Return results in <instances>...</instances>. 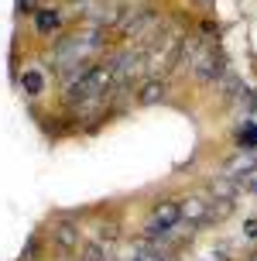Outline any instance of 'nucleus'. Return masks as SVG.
I'll list each match as a JSON object with an SVG mask.
<instances>
[{
  "mask_svg": "<svg viewBox=\"0 0 257 261\" xmlns=\"http://www.w3.org/2000/svg\"><path fill=\"white\" fill-rule=\"evenodd\" d=\"M100 48V35L96 31H86V35H72L65 38L59 48H55V65L59 69H72V65H82L86 59H93Z\"/></svg>",
  "mask_w": 257,
  "mask_h": 261,
  "instance_id": "obj_1",
  "label": "nucleus"
},
{
  "mask_svg": "<svg viewBox=\"0 0 257 261\" xmlns=\"http://www.w3.org/2000/svg\"><path fill=\"white\" fill-rule=\"evenodd\" d=\"M106 83H110V69H90L76 83H69V93L65 96H69V103H90V100L103 96Z\"/></svg>",
  "mask_w": 257,
  "mask_h": 261,
  "instance_id": "obj_2",
  "label": "nucleus"
},
{
  "mask_svg": "<svg viewBox=\"0 0 257 261\" xmlns=\"http://www.w3.org/2000/svg\"><path fill=\"white\" fill-rule=\"evenodd\" d=\"M182 220V206L179 203H161V206L154 210L151 223H148V234L158 237V234H168V230H175V223Z\"/></svg>",
  "mask_w": 257,
  "mask_h": 261,
  "instance_id": "obj_3",
  "label": "nucleus"
},
{
  "mask_svg": "<svg viewBox=\"0 0 257 261\" xmlns=\"http://www.w3.org/2000/svg\"><path fill=\"white\" fill-rule=\"evenodd\" d=\"M55 28H59V11L38 14V31H55Z\"/></svg>",
  "mask_w": 257,
  "mask_h": 261,
  "instance_id": "obj_4",
  "label": "nucleus"
},
{
  "mask_svg": "<svg viewBox=\"0 0 257 261\" xmlns=\"http://www.w3.org/2000/svg\"><path fill=\"white\" fill-rule=\"evenodd\" d=\"M21 86H24L27 93H41V76L38 72H24V76H21Z\"/></svg>",
  "mask_w": 257,
  "mask_h": 261,
  "instance_id": "obj_5",
  "label": "nucleus"
}]
</instances>
